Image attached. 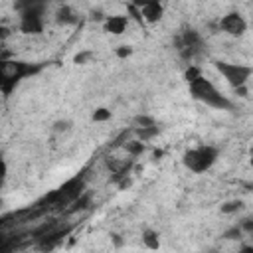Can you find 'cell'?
Segmentation results:
<instances>
[{"label": "cell", "mask_w": 253, "mask_h": 253, "mask_svg": "<svg viewBox=\"0 0 253 253\" xmlns=\"http://www.w3.org/2000/svg\"><path fill=\"white\" fill-rule=\"evenodd\" d=\"M43 69V63H30V61H22V59H6L2 57L0 61V87L2 93L8 97L12 93V89L26 77L38 75Z\"/></svg>", "instance_id": "1"}, {"label": "cell", "mask_w": 253, "mask_h": 253, "mask_svg": "<svg viewBox=\"0 0 253 253\" xmlns=\"http://www.w3.org/2000/svg\"><path fill=\"white\" fill-rule=\"evenodd\" d=\"M188 87H190V95L196 101H200L208 107H213V109H219V111H231L233 109V103L204 75H200L198 79L188 83Z\"/></svg>", "instance_id": "2"}, {"label": "cell", "mask_w": 253, "mask_h": 253, "mask_svg": "<svg viewBox=\"0 0 253 253\" xmlns=\"http://www.w3.org/2000/svg\"><path fill=\"white\" fill-rule=\"evenodd\" d=\"M219 156V148L217 146H211V144H200V146H194V148H188L182 156V162L184 166L194 172V174H202V172H208L215 160Z\"/></svg>", "instance_id": "3"}, {"label": "cell", "mask_w": 253, "mask_h": 253, "mask_svg": "<svg viewBox=\"0 0 253 253\" xmlns=\"http://www.w3.org/2000/svg\"><path fill=\"white\" fill-rule=\"evenodd\" d=\"M213 67L223 75V79H225L233 89L245 87V85H247V81H249V79H251V75H253V67H251V65H247V63L215 59V61H213Z\"/></svg>", "instance_id": "4"}, {"label": "cell", "mask_w": 253, "mask_h": 253, "mask_svg": "<svg viewBox=\"0 0 253 253\" xmlns=\"http://www.w3.org/2000/svg\"><path fill=\"white\" fill-rule=\"evenodd\" d=\"M43 14H45V8H28V10H22L20 12V32L22 34H32V36H38L43 32Z\"/></svg>", "instance_id": "5"}, {"label": "cell", "mask_w": 253, "mask_h": 253, "mask_svg": "<svg viewBox=\"0 0 253 253\" xmlns=\"http://www.w3.org/2000/svg\"><path fill=\"white\" fill-rule=\"evenodd\" d=\"M219 30L225 32L227 36L233 38H241L247 32V22L239 12H227L225 16H221L219 20Z\"/></svg>", "instance_id": "6"}, {"label": "cell", "mask_w": 253, "mask_h": 253, "mask_svg": "<svg viewBox=\"0 0 253 253\" xmlns=\"http://www.w3.org/2000/svg\"><path fill=\"white\" fill-rule=\"evenodd\" d=\"M130 4H134L140 10L146 24H156L164 16V6L160 0H130Z\"/></svg>", "instance_id": "7"}, {"label": "cell", "mask_w": 253, "mask_h": 253, "mask_svg": "<svg viewBox=\"0 0 253 253\" xmlns=\"http://www.w3.org/2000/svg\"><path fill=\"white\" fill-rule=\"evenodd\" d=\"M128 26V16H123V14H115V16H107L105 22H103V30L113 34V36H121L125 34Z\"/></svg>", "instance_id": "8"}, {"label": "cell", "mask_w": 253, "mask_h": 253, "mask_svg": "<svg viewBox=\"0 0 253 253\" xmlns=\"http://www.w3.org/2000/svg\"><path fill=\"white\" fill-rule=\"evenodd\" d=\"M57 24H63V26H67V24H75L77 22V16H75V12L69 8V6H61L59 10H57Z\"/></svg>", "instance_id": "9"}, {"label": "cell", "mask_w": 253, "mask_h": 253, "mask_svg": "<svg viewBox=\"0 0 253 253\" xmlns=\"http://www.w3.org/2000/svg\"><path fill=\"white\" fill-rule=\"evenodd\" d=\"M142 243H144L148 249H158V247H160V235H158V231H154V229H144V231H142Z\"/></svg>", "instance_id": "10"}, {"label": "cell", "mask_w": 253, "mask_h": 253, "mask_svg": "<svg viewBox=\"0 0 253 253\" xmlns=\"http://www.w3.org/2000/svg\"><path fill=\"white\" fill-rule=\"evenodd\" d=\"M49 0H16L14 6L18 12L22 10H28V8H47Z\"/></svg>", "instance_id": "11"}, {"label": "cell", "mask_w": 253, "mask_h": 253, "mask_svg": "<svg viewBox=\"0 0 253 253\" xmlns=\"http://www.w3.org/2000/svg\"><path fill=\"white\" fill-rule=\"evenodd\" d=\"M134 132H136V136H138L140 140L148 142L150 138H154V136L158 134V126H156V125H152V126H134Z\"/></svg>", "instance_id": "12"}, {"label": "cell", "mask_w": 253, "mask_h": 253, "mask_svg": "<svg viewBox=\"0 0 253 253\" xmlns=\"http://www.w3.org/2000/svg\"><path fill=\"white\" fill-rule=\"evenodd\" d=\"M123 146H125V150H126L130 156H140V154L146 150L144 140H140V138H136V140H128V142H125Z\"/></svg>", "instance_id": "13"}, {"label": "cell", "mask_w": 253, "mask_h": 253, "mask_svg": "<svg viewBox=\"0 0 253 253\" xmlns=\"http://www.w3.org/2000/svg\"><path fill=\"white\" fill-rule=\"evenodd\" d=\"M241 208H243V202L241 200H229V202H223L219 210H221V213H235Z\"/></svg>", "instance_id": "14"}, {"label": "cell", "mask_w": 253, "mask_h": 253, "mask_svg": "<svg viewBox=\"0 0 253 253\" xmlns=\"http://www.w3.org/2000/svg\"><path fill=\"white\" fill-rule=\"evenodd\" d=\"M89 202H91L89 194H85V192H83V194H81V196H79V198H77V200L71 204L73 208H69V211H79V210H85V208L89 206Z\"/></svg>", "instance_id": "15"}, {"label": "cell", "mask_w": 253, "mask_h": 253, "mask_svg": "<svg viewBox=\"0 0 253 253\" xmlns=\"http://www.w3.org/2000/svg\"><path fill=\"white\" fill-rule=\"evenodd\" d=\"M109 119H111V111H109V109H105V107L95 109V113H93V121H95V123H105V121H109Z\"/></svg>", "instance_id": "16"}, {"label": "cell", "mask_w": 253, "mask_h": 253, "mask_svg": "<svg viewBox=\"0 0 253 253\" xmlns=\"http://www.w3.org/2000/svg\"><path fill=\"white\" fill-rule=\"evenodd\" d=\"M156 125V121L150 115H136L134 117V126H152Z\"/></svg>", "instance_id": "17"}, {"label": "cell", "mask_w": 253, "mask_h": 253, "mask_svg": "<svg viewBox=\"0 0 253 253\" xmlns=\"http://www.w3.org/2000/svg\"><path fill=\"white\" fill-rule=\"evenodd\" d=\"M202 75V71H200V67H196V65H190L188 69H186V73H184V79L188 81V83H192L194 79H198Z\"/></svg>", "instance_id": "18"}, {"label": "cell", "mask_w": 253, "mask_h": 253, "mask_svg": "<svg viewBox=\"0 0 253 253\" xmlns=\"http://www.w3.org/2000/svg\"><path fill=\"white\" fill-rule=\"evenodd\" d=\"M69 128H71V121H67V119L53 123V130H55V132H67Z\"/></svg>", "instance_id": "19"}, {"label": "cell", "mask_w": 253, "mask_h": 253, "mask_svg": "<svg viewBox=\"0 0 253 253\" xmlns=\"http://www.w3.org/2000/svg\"><path fill=\"white\" fill-rule=\"evenodd\" d=\"M241 231H243V229L235 225V227H231V229H227V231L223 233V239H237V237H241Z\"/></svg>", "instance_id": "20"}, {"label": "cell", "mask_w": 253, "mask_h": 253, "mask_svg": "<svg viewBox=\"0 0 253 253\" xmlns=\"http://www.w3.org/2000/svg\"><path fill=\"white\" fill-rule=\"evenodd\" d=\"M115 53H117L121 59H125V57H128V55H132V47H130V45H119Z\"/></svg>", "instance_id": "21"}, {"label": "cell", "mask_w": 253, "mask_h": 253, "mask_svg": "<svg viewBox=\"0 0 253 253\" xmlns=\"http://www.w3.org/2000/svg\"><path fill=\"white\" fill-rule=\"evenodd\" d=\"M93 57V51H81V53H77L75 57H73V61L75 63H85L87 59H91Z\"/></svg>", "instance_id": "22"}, {"label": "cell", "mask_w": 253, "mask_h": 253, "mask_svg": "<svg viewBox=\"0 0 253 253\" xmlns=\"http://www.w3.org/2000/svg\"><path fill=\"white\" fill-rule=\"evenodd\" d=\"M239 227H241L243 231H249V233H253V215H251V217H245V219H241Z\"/></svg>", "instance_id": "23"}, {"label": "cell", "mask_w": 253, "mask_h": 253, "mask_svg": "<svg viewBox=\"0 0 253 253\" xmlns=\"http://www.w3.org/2000/svg\"><path fill=\"white\" fill-rule=\"evenodd\" d=\"M249 162H251V166H253V154H249Z\"/></svg>", "instance_id": "24"}, {"label": "cell", "mask_w": 253, "mask_h": 253, "mask_svg": "<svg viewBox=\"0 0 253 253\" xmlns=\"http://www.w3.org/2000/svg\"><path fill=\"white\" fill-rule=\"evenodd\" d=\"M249 154H253V146H251V150H249Z\"/></svg>", "instance_id": "25"}]
</instances>
